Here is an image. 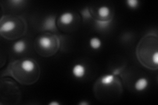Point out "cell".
Masks as SVG:
<instances>
[{
    "instance_id": "9",
    "label": "cell",
    "mask_w": 158,
    "mask_h": 105,
    "mask_svg": "<svg viewBox=\"0 0 158 105\" xmlns=\"http://www.w3.org/2000/svg\"><path fill=\"white\" fill-rule=\"evenodd\" d=\"M112 22V19H96L95 24L97 28L99 30H106L110 26Z\"/></svg>"
},
{
    "instance_id": "4",
    "label": "cell",
    "mask_w": 158,
    "mask_h": 105,
    "mask_svg": "<svg viewBox=\"0 0 158 105\" xmlns=\"http://www.w3.org/2000/svg\"><path fill=\"white\" fill-rule=\"evenodd\" d=\"M86 73V67L81 63L75 64L72 68V74L76 78H82Z\"/></svg>"
},
{
    "instance_id": "2",
    "label": "cell",
    "mask_w": 158,
    "mask_h": 105,
    "mask_svg": "<svg viewBox=\"0 0 158 105\" xmlns=\"http://www.w3.org/2000/svg\"><path fill=\"white\" fill-rule=\"evenodd\" d=\"M17 27V23L13 20H7L6 21L1 23L0 26V32L1 34H8L11 32H13Z\"/></svg>"
},
{
    "instance_id": "10",
    "label": "cell",
    "mask_w": 158,
    "mask_h": 105,
    "mask_svg": "<svg viewBox=\"0 0 158 105\" xmlns=\"http://www.w3.org/2000/svg\"><path fill=\"white\" fill-rule=\"evenodd\" d=\"M115 79V75L113 74H106L103 75V76L100 79V82L102 86L105 87L110 86L111 85L114 83Z\"/></svg>"
},
{
    "instance_id": "15",
    "label": "cell",
    "mask_w": 158,
    "mask_h": 105,
    "mask_svg": "<svg viewBox=\"0 0 158 105\" xmlns=\"http://www.w3.org/2000/svg\"><path fill=\"white\" fill-rule=\"evenodd\" d=\"M120 69L119 68H116V69H115L114 71H113V74H114L115 76V75H118V74H120Z\"/></svg>"
},
{
    "instance_id": "16",
    "label": "cell",
    "mask_w": 158,
    "mask_h": 105,
    "mask_svg": "<svg viewBox=\"0 0 158 105\" xmlns=\"http://www.w3.org/2000/svg\"><path fill=\"white\" fill-rule=\"evenodd\" d=\"M59 104H60V103L57 101H52L49 103V105H59Z\"/></svg>"
},
{
    "instance_id": "6",
    "label": "cell",
    "mask_w": 158,
    "mask_h": 105,
    "mask_svg": "<svg viewBox=\"0 0 158 105\" xmlns=\"http://www.w3.org/2000/svg\"><path fill=\"white\" fill-rule=\"evenodd\" d=\"M75 17H74V14L71 12L66 11L63 13L59 18V21L60 23L65 26H68V25L71 24L73 21Z\"/></svg>"
},
{
    "instance_id": "12",
    "label": "cell",
    "mask_w": 158,
    "mask_h": 105,
    "mask_svg": "<svg viewBox=\"0 0 158 105\" xmlns=\"http://www.w3.org/2000/svg\"><path fill=\"white\" fill-rule=\"evenodd\" d=\"M89 46L93 50H98L100 49L102 46V42L101 39L96 37H92L90 39V41H89Z\"/></svg>"
},
{
    "instance_id": "7",
    "label": "cell",
    "mask_w": 158,
    "mask_h": 105,
    "mask_svg": "<svg viewBox=\"0 0 158 105\" xmlns=\"http://www.w3.org/2000/svg\"><path fill=\"white\" fill-rule=\"evenodd\" d=\"M43 29L45 30L53 31L55 30L56 26V17L55 16H48L43 22Z\"/></svg>"
},
{
    "instance_id": "11",
    "label": "cell",
    "mask_w": 158,
    "mask_h": 105,
    "mask_svg": "<svg viewBox=\"0 0 158 105\" xmlns=\"http://www.w3.org/2000/svg\"><path fill=\"white\" fill-rule=\"evenodd\" d=\"M110 13V8L107 6H102L98 9V14L100 19H109Z\"/></svg>"
},
{
    "instance_id": "3",
    "label": "cell",
    "mask_w": 158,
    "mask_h": 105,
    "mask_svg": "<svg viewBox=\"0 0 158 105\" xmlns=\"http://www.w3.org/2000/svg\"><path fill=\"white\" fill-rule=\"evenodd\" d=\"M38 46L41 47L43 50H50L53 46V39L51 37L48 36H42L39 38L38 40Z\"/></svg>"
},
{
    "instance_id": "17",
    "label": "cell",
    "mask_w": 158,
    "mask_h": 105,
    "mask_svg": "<svg viewBox=\"0 0 158 105\" xmlns=\"http://www.w3.org/2000/svg\"><path fill=\"white\" fill-rule=\"evenodd\" d=\"M79 104H81V105H84V104H85V105H88V104H89V103H87V102H86V101H82V102H81V103H79Z\"/></svg>"
},
{
    "instance_id": "1",
    "label": "cell",
    "mask_w": 158,
    "mask_h": 105,
    "mask_svg": "<svg viewBox=\"0 0 158 105\" xmlns=\"http://www.w3.org/2000/svg\"><path fill=\"white\" fill-rule=\"evenodd\" d=\"M20 67L23 72L29 74L35 71L36 69V63L31 59H24L21 61Z\"/></svg>"
},
{
    "instance_id": "14",
    "label": "cell",
    "mask_w": 158,
    "mask_h": 105,
    "mask_svg": "<svg viewBox=\"0 0 158 105\" xmlns=\"http://www.w3.org/2000/svg\"><path fill=\"white\" fill-rule=\"evenodd\" d=\"M81 14H82L83 18L85 19H89V18H91V17H92L91 13H90V11H89V9L88 7H86L85 9H84L81 11Z\"/></svg>"
},
{
    "instance_id": "5",
    "label": "cell",
    "mask_w": 158,
    "mask_h": 105,
    "mask_svg": "<svg viewBox=\"0 0 158 105\" xmlns=\"http://www.w3.org/2000/svg\"><path fill=\"white\" fill-rule=\"evenodd\" d=\"M149 86V80L145 77H140L136 79L135 84V89L138 92H142L145 91Z\"/></svg>"
},
{
    "instance_id": "13",
    "label": "cell",
    "mask_w": 158,
    "mask_h": 105,
    "mask_svg": "<svg viewBox=\"0 0 158 105\" xmlns=\"http://www.w3.org/2000/svg\"><path fill=\"white\" fill-rule=\"evenodd\" d=\"M127 7L131 9H137L140 5V2L138 0H127L126 1Z\"/></svg>"
},
{
    "instance_id": "8",
    "label": "cell",
    "mask_w": 158,
    "mask_h": 105,
    "mask_svg": "<svg viewBox=\"0 0 158 105\" xmlns=\"http://www.w3.org/2000/svg\"><path fill=\"white\" fill-rule=\"evenodd\" d=\"M27 45L26 42L24 40H23V39H21V40H19L14 43L13 46V50L15 53L21 54L25 51V50L27 49Z\"/></svg>"
}]
</instances>
